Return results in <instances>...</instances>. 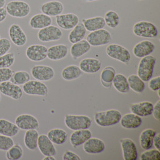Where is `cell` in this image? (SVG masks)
Listing matches in <instances>:
<instances>
[{
	"label": "cell",
	"instance_id": "cell-12",
	"mask_svg": "<svg viewBox=\"0 0 160 160\" xmlns=\"http://www.w3.org/2000/svg\"><path fill=\"white\" fill-rule=\"evenodd\" d=\"M48 48L42 44H32L28 46L25 52L26 56L29 60L40 62L47 58Z\"/></svg>",
	"mask_w": 160,
	"mask_h": 160
},
{
	"label": "cell",
	"instance_id": "cell-7",
	"mask_svg": "<svg viewBox=\"0 0 160 160\" xmlns=\"http://www.w3.org/2000/svg\"><path fill=\"white\" fill-rule=\"evenodd\" d=\"M87 40L92 46H100L109 43L112 36L108 30L102 28L91 32L87 37Z\"/></svg>",
	"mask_w": 160,
	"mask_h": 160
},
{
	"label": "cell",
	"instance_id": "cell-46",
	"mask_svg": "<svg viewBox=\"0 0 160 160\" xmlns=\"http://www.w3.org/2000/svg\"><path fill=\"white\" fill-rule=\"evenodd\" d=\"M148 82L149 88L152 91H157L160 89V76L151 78Z\"/></svg>",
	"mask_w": 160,
	"mask_h": 160
},
{
	"label": "cell",
	"instance_id": "cell-21",
	"mask_svg": "<svg viewBox=\"0 0 160 160\" xmlns=\"http://www.w3.org/2000/svg\"><path fill=\"white\" fill-rule=\"evenodd\" d=\"M68 53V48L67 46L64 44H59L48 48L47 57L52 61H58L66 58Z\"/></svg>",
	"mask_w": 160,
	"mask_h": 160
},
{
	"label": "cell",
	"instance_id": "cell-40",
	"mask_svg": "<svg viewBox=\"0 0 160 160\" xmlns=\"http://www.w3.org/2000/svg\"><path fill=\"white\" fill-rule=\"evenodd\" d=\"M23 149L21 146L16 144L7 151L6 157L8 160H20L23 156Z\"/></svg>",
	"mask_w": 160,
	"mask_h": 160
},
{
	"label": "cell",
	"instance_id": "cell-20",
	"mask_svg": "<svg viewBox=\"0 0 160 160\" xmlns=\"http://www.w3.org/2000/svg\"><path fill=\"white\" fill-rule=\"evenodd\" d=\"M37 148L44 157L49 155L54 156L57 153V150L53 143L48 136L45 134H41L38 136Z\"/></svg>",
	"mask_w": 160,
	"mask_h": 160
},
{
	"label": "cell",
	"instance_id": "cell-54",
	"mask_svg": "<svg viewBox=\"0 0 160 160\" xmlns=\"http://www.w3.org/2000/svg\"><path fill=\"white\" fill-rule=\"evenodd\" d=\"M1 100V92H0V102Z\"/></svg>",
	"mask_w": 160,
	"mask_h": 160
},
{
	"label": "cell",
	"instance_id": "cell-44",
	"mask_svg": "<svg viewBox=\"0 0 160 160\" xmlns=\"http://www.w3.org/2000/svg\"><path fill=\"white\" fill-rule=\"evenodd\" d=\"M14 73L10 68H0V83L9 81Z\"/></svg>",
	"mask_w": 160,
	"mask_h": 160
},
{
	"label": "cell",
	"instance_id": "cell-16",
	"mask_svg": "<svg viewBox=\"0 0 160 160\" xmlns=\"http://www.w3.org/2000/svg\"><path fill=\"white\" fill-rule=\"evenodd\" d=\"M57 24L62 29H73L79 23L78 15L74 13H66L56 16Z\"/></svg>",
	"mask_w": 160,
	"mask_h": 160
},
{
	"label": "cell",
	"instance_id": "cell-28",
	"mask_svg": "<svg viewBox=\"0 0 160 160\" xmlns=\"http://www.w3.org/2000/svg\"><path fill=\"white\" fill-rule=\"evenodd\" d=\"M20 129L16 124L5 119H0V134L9 137L16 136Z\"/></svg>",
	"mask_w": 160,
	"mask_h": 160
},
{
	"label": "cell",
	"instance_id": "cell-6",
	"mask_svg": "<svg viewBox=\"0 0 160 160\" xmlns=\"http://www.w3.org/2000/svg\"><path fill=\"white\" fill-rule=\"evenodd\" d=\"M133 33L138 37L155 38L158 36L157 27L151 22L142 21L136 22L132 27Z\"/></svg>",
	"mask_w": 160,
	"mask_h": 160
},
{
	"label": "cell",
	"instance_id": "cell-51",
	"mask_svg": "<svg viewBox=\"0 0 160 160\" xmlns=\"http://www.w3.org/2000/svg\"><path fill=\"white\" fill-rule=\"evenodd\" d=\"M43 160H56L55 158L52 156V155H49V156H45V157L44 158Z\"/></svg>",
	"mask_w": 160,
	"mask_h": 160
},
{
	"label": "cell",
	"instance_id": "cell-36",
	"mask_svg": "<svg viewBox=\"0 0 160 160\" xmlns=\"http://www.w3.org/2000/svg\"><path fill=\"white\" fill-rule=\"evenodd\" d=\"M130 89L136 93H142L145 88V82L142 80L138 75L131 74L127 78Z\"/></svg>",
	"mask_w": 160,
	"mask_h": 160
},
{
	"label": "cell",
	"instance_id": "cell-4",
	"mask_svg": "<svg viewBox=\"0 0 160 160\" xmlns=\"http://www.w3.org/2000/svg\"><path fill=\"white\" fill-rule=\"evenodd\" d=\"M6 9L8 14L17 18H25L29 15L31 12V8L29 4L23 1L20 0H13L8 2Z\"/></svg>",
	"mask_w": 160,
	"mask_h": 160
},
{
	"label": "cell",
	"instance_id": "cell-38",
	"mask_svg": "<svg viewBox=\"0 0 160 160\" xmlns=\"http://www.w3.org/2000/svg\"><path fill=\"white\" fill-rule=\"evenodd\" d=\"M31 79L29 73L25 71H18L13 73L10 81L17 85H23Z\"/></svg>",
	"mask_w": 160,
	"mask_h": 160
},
{
	"label": "cell",
	"instance_id": "cell-49",
	"mask_svg": "<svg viewBox=\"0 0 160 160\" xmlns=\"http://www.w3.org/2000/svg\"><path fill=\"white\" fill-rule=\"evenodd\" d=\"M160 133L157 132L156 135L155 136L153 141V145L155 147L156 149L160 150Z\"/></svg>",
	"mask_w": 160,
	"mask_h": 160
},
{
	"label": "cell",
	"instance_id": "cell-43",
	"mask_svg": "<svg viewBox=\"0 0 160 160\" xmlns=\"http://www.w3.org/2000/svg\"><path fill=\"white\" fill-rule=\"evenodd\" d=\"M15 145V142L11 137L0 134V151H7Z\"/></svg>",
	"mask_w": 160,
	"mask_h": 160
},
{
	"label": "cell",
	"instance_id": "cell-41",
	"mask_svg": "<svg viewBox=\"0 0 160 160\" xmlns=\"http://www.w3.org/2000/svg\"><path fill=\"white\" fill-rule=\"evenodd\" d=\"M15 62V54L12 52L7 53L0 57V68H10Z\"/></svg>",
	"mask_w": 160,
	"mask_h": 160
},
{
	"label": "cell",
	"instance_id": "cell-33",
	"mask_svg": "<svg viewBox=\"0 0 160 160\" xmlns=\"http://www.w3.org/2000/svg\"><path fill=\"white\" fill-rule=\"evenodd\" d=\"M87 29H85L82 23H79L73 28L68 35V41L71 43L74 44L79 42L85 37Z\"/></svg>",
	"mask_w": 160,
	"mask_h": 160
},
{
	"label": "cell",
	"instance_id": "cell-34",
	"mask_svg": "<svg viewBox=\"0 0 160 160\" xmlns=\"http://www.w3.org/2000/svg\"><path fill=\"white\" fill-rule=\"evenodd\" d=\"M112 83L114 88L121 93H127L130 91L127 78L122 74L118 73L115 74L112 81Z\"/></svg>",
	"mask_w": 160,
	"mask_h": 160
},
{
	"label": "cell",
	"instance_id": "cell-45",
	"mask_svg": "<svg viewBox=\"0 0 160 160\" xmlns=\"http://www.w3.org/2000/svg\"><path fill=\"white\" fill-rule=\"evenodd\" d=\"M12 47L10 41L6 38H2L0 39V57L5 55L10 51Z\"/></svg>",
	"mask_w": 160,
	"mask_h": 160
},
{
	"label": "cell",
	"instance_id": "cell-30",
	"mask_svg": "<svg viewBox=\"0 0 160 160\" xmlns=\"http://www.w3.org/2000/svg\"><path fill=\"white\" fill-rule=\"evenodd\" d=\"M157 131L151 128L145 129L142 131L140 136V145L142 148L145 150L151 149L153 146V141Z\"/></svg>",
	"mask_w": 160,
	"mask_h": 160
},
{
	"label": "cell",
	"instance_id": "cell-50",
	"mask_svg": "<svg viewBox=\"0 0 160 160\" xmlns=\"http://www.w3.org/2000/svg\"><path fill=\"white\" fill-rule=\"evenodd\" d=\"M8 12L5 8H0V23L3 22L8 16Z\"/></svg>",
	"mask_w": 160,
	"mask_h": 160
},
{
	"label": "cell",
	"instance_id": "cell-35",
	"mask_svg": "<svg viewBox=\"0 0 160 160\" xmlns=\"http://www.w3.org/2000/svg\"><path fill=\"white\" fill-rule=\"evenodd\" d=\"M82 73V72L79 66L71 65L66 67L62 70L61 72V76L63 79L67 81H71L80 78Z\"/></svg>",
	"mask_w": 160,
	"mask_h": 160
},
{
	"label": "cell",
	"instance_id": "cell-26",
	"mask_svg": "<svg viewBox=\"0 0 160 160\" xmlns=\"http://www.w3.org/2000/svg\"><path fill=\"white\" fill-rule=\"evenodd\" d=\"M119 122L124 128L135 129L142 125V119L141 117L131 113L125 114L121 117Z\"/></svg>",
	"mask_w": 160,
	"mask_h": 160
},
{
	"label": "cell",
	"instance_id": "cell-18",
	"mask_svg": "<svg viewBox=\"0 0 160 160\" xmlns=\"http://www.w3.org/2000/svg\"><path fill=\"white\" fill-rule=\"evenodd\" d=\"M41 11L44 15L49 16H57L61 15L64 10L63 4L59 1H50L43 4Z\"/></svg>",
	"mask_w": 160,
	"mask_h": 160
},
{
	"label": "cell",
	"instance_id": "cell-22",
	"mask_svg": "<svg viewBox=\"0 0 160 160\" xmlns=\"http://www.w3.org/2000/svg\"><path fill=\"white\" fill-rule=\"evenodd\" d=\"M153 104L151 102H140L132 104L130 106L131 113L140 117L150 116L152 113Z\"/></svg>",
	"mask_w": 160,
	"mask_h": 160
},
{
	"label": "cell",
	"instance_id": "cell-8",
	"mask_svg": "<svg viewBox=\"0 0 160 160\" xmlns=\"http://www.w3.org/2000/svg\"><path fill=\"white\" fill-rule=\"evenodd\" d=\"M23 92L29 95L45 97L48 94L47 85L38 80H29L23 85Z\"/></svg>",
	"mask_w": 160,
	"mask_h": 160
},
{
	"label": "cell",
	"instance_id": "cell-13",
	"mask_svg": "<svg viewBox=\"0 0 160 160\" xmlns=\"http://www.w3.org/2000/svg\"><path fill=\"white\" fill-rule=\"evenodd\" d=\"M31 72L35 79L41 82L51 80L55 76V71L50 66H34L31 68Z\"/></svg>",
	"mask_w": 160,
	"mask_h": 160
},
{
	"label": "cell",
	"instance_id": "cell-37",
	"mask_svg": "<svg viewBox=\"0 0 160 160\" xmlns=\"http://www.w3.org/2000/svg\"><path fill=\"white\" fill-rule=\"evenodd\" d=\"M115 74L116 72L113 67L111 66L105 67L102 70L100 75L102 85L104 87H110Z\"/></svg>",
	"mask_w": 160,
	"mask_h": 160
},
{
	"label": "cell",
	"instance_id": "cell-2",
	"mask_svg": "<svg viewBox=\"0 0 160 160\" xmlns=\"http://www.w3.org/2000/svg\"><path fill=\"white\" fill-rule=\"evenodd\" d=\"M66 127L71 130L76 131L89 129L92 124V120L87 115H66L64 118Z\"/></svg>",
	"mask_w": 160,
	"mask_h": 160
},
{
	"label": "cell",
	"instance_id": "cell-10",
	"mask_svg": "<svg viewBox=\"0 0 160 160\" xmlns=\"http://www.w3.org/2000/svg\"><path fill=\"white\" fill-rule=\"evenodd\" d=\"M15 124L22 130H37L39 128V122L36 118L29 114L18 115L15 119Z\"/></svg>",
	"mask_w": 160,
	"mask_h": 160
},
{
	"label": "cell",
	"instance_id": "cell-31",
	"mask_svg": "<svg viewBox=\"0 0 160 160\" xmlns=\"http://www.w3.org/2000/svg\"><path fill=\"white\" fill-rule=\"evenodd\" d=\"M47 136L53 143L57 145H61L65 143L68 138L67 132L60 128L52 129L48 131Z\"/></svg>",
	"mask_w": 160,
	"mask_h": 160
},
{
	"label": "cell",
	"instance_id": "cell-11",
	"mask_svg": "<svg viewBox=\"0 0 160 160\" xmlns=\"http://www.w3.org/2000/svg\"><path fill=\"white\" fill-rule=\"evenodd\" d=\"M0 92L15 100H19L22 98L23 95L22 88L10 81H6L0 83Z\"/></svg>",
	"mask_w": 160,
	"mask_h": 160
},
{
	"label": "cell",
	"instance_id": "cell-17",
	"mask_svg": "<svg viewBox=\"0 0 160 160\" xmlns=\"http://www.w3.org/2000/svg\"><path fill=\"white\" fill-rule=\"evenodd\" d=\"M155 49V46L153 43L149 40H143L136 44L133 49L132 53L134 55L138 58H142L149 55Z\"/></svg>",
	"mask_w": 160,
	"mask_h": 160
},
{
	"label": "cell",
	"instance_id": "cell-27",
	"mask_svg": "<svg viewBox=\"0 0 160 160\" xmlns=\"http://www.w3.org/2000/svg\"><path fill=\"white\" fill-rule=\"evenodd\" d=\"M91 46L87 40L83 39L79 42L73 44L70 51V55L73 58H79L90 51Z\"/></svg>",
	"mask_w": 160,
	"mask_h": 160
},
{
	"label": "cell",
	"instance_id": "cell-24",
	"mask_svg": "<svg viewBox=\"0 0 160 160\" xmlns=\"http://www.w3.org/2000/svg\"><path fill=\"white\" fill-rule=\"evenodd\" d=\"M82 72L85 73H95L102 68V63L97 59L88 58L82 59L79 63Z\"/></svg>",
	"mask_w": 160,
	"mask_h": 160
},
{
	"label": "cell",
	"instance_id": "cell-48",
	"mask_svg": "<svg viewBox=\"0 0 160 160\" xmlns=\"http://www.w3.org/2000/svg\"><path fill=\"white\" fill-rule=\"evenodd\" d=\"M153 116L155 119L160 121V101L158 100L155 105H153L152 110Z\"/></svg>",
	"mask_w": 160,
	"mask_h": 160
},
{
	"label": "cell",
	"instance_id": "cell-25",
	"mask_svg": "<svg viewBox=\"0 0 160 160\" xmlns=\"http://www.w3.org/2000/svg\"><path fill=\"white\" fill-rule=\"evenodd\" d=\"M52 19L50 16L43 13L37 14L33 16L29 20L30 27L36 29H41L51 25Z\"/></svg>",
	"mask_w": 160,
	"mask_h": 160
},
{
	"label": "cell",
	"instance_id": "cell-42",
	"mask_svg": "<svg viewBox=\"0 0 160 160\" xmlns=\"http://www.w3.org/2000/svg\"><path fill=\"white\" fill-rule=\"evenodd\" d=\"M141 160H160V150L148 149L142 153L140 156Z\"/></svg>",
	"mask_w": 160,
	"mask_h": 160
},
{
	"label": "cell",
	"instance_id": "cell-14",
	"mask_svg": "<svg viewBox=\"0 0 160 160\" xmlns=\"http://www.w3.org/2000/svg\"><path fill=\"white\" fill-rule=\"evenodd\" d=\"M8 35L10 40L16 46H23L27 43V37L19 25L13 23L8 29Z\"/></svg>",
	"mask_w": 160,
	"mask_h": 160
},
{
	"label": "cell",
	"instance_id": "cell-32",
	"mask_svg": "<svg viewBox=\"0 0 160 160\" xmlns=\"http://www.w3.org/2000/svg\"><path fill=\"white\" fill-rule=\"evenodd\" d=\"M39 134L37 130H27L24 136V144L30 151H36L38 147Z\"/></svg>",
	"mask_w": 160,
	"mask_h": 160
},
{
	"label": "cell",
	"instance_id": "cell-9",
	"mask_svg": "<svg viewBox=\"0 0 160 160\" xmlns=\"http://www.w3.org/2000/svg\"><path fill=\"white\" fill-rule=\"evenodd\" d=\"M62 35L61 29L56 26L51 25L40 29L37 34V37L42 42H49L58 41L62 38Z\"/></svg>",
	"mask_w": 160,
	"mask_h": 160
},
{
	"label": "cell",
	"instance_id": "cell-1",
	"mask_svg": "<svg viewBox=\"0 0 160 160\" xmlns=\"http://www.w3.org/2000/svg\"><path fill=\"white\" fill-rule=\"evenodd\" d=\"M122 115L116 109L97 112L94 114V121L98 125L106 127L113 126L120 122Z\"/></svg>",
	"mask_w": 160,
	"mask_h": 160
},
{
	"label": "cell",
	"instance_id": "cell-29",
	"mask_svg": "<svg viewBox=\"0 0 160 160\" xmlns=\"http://www.w3.org/2000/svg\"><path fill=\"white\" fill-rule=\"evenodd\" d=\"M82 23L87 31L90 32L102 29L106 26L104 19L102 16L83 19H82Z\"/></svg>",
	"mask_w": 160,
	"mask_h": 160
},
{
	"label": "cell",
	"instance_id": "cell-19",
	"mask_svg": "<svg viewBox=\"0 0 160 160\" xmlns=\"http://www.w3.org/2000/svg\"><path fill=\"white\" fill-rule=\"evenodd\" d=\"M84 151L89 154H97L102 153L106 148L104 142L101 139L92 137L83 144Z\"/></svg>",
	"mask_w": 160,
	"mask_h": 160
},
{
	"label": "cell",
	"instance_id": "cell-5",
	"mask_svg": "<svg viewBox=\"0 0 160 160\" xmlns=\"http://www.w3.org/2000/svg\"><path fill=\"white\" fill-rule=\"evenodd\" d=\"M106 51L110 58L118 60L125 64H128L131 60L130 51L120 44H110L108 46Z\"/></svg>",
	"mask_w": 160,
	"mask_h": 160
},
{
	"label": "cell",
	"instance_id": "cell-15",
	"mask_svg": "<svg viewBox=\"0 0 160 160\" xmlns=\"http://www.w3.org/2000/svg\"><path fill=\"white\" fill-rule=\"evenodd\" d=\"M121 145L122 151L124 160H136L138 158V153L135 143L130 138L121 139Z\"/></svg>",
	"mask_w": 160,
	"mask_h": 160
},
{
	"label": "cell",
	"instance_id": "cell-39",
	"mask_svg": "<svg viewBox=\"0 0 160 160\" xmlns=\"http://www.w3.org/2000/svg\"><path fill=\"white\" fill-rule=\"evenodd\" d=\"M104 21L106 25L111 28H115L119 24V16L114 10H109L104 15Z\"/></svg>",
	"mask_w": 160,
	"mask_h": 160
},
{
	"label": "cell",
	"instance_id": "cell-47",
	"mask_svg": "<svg viewBox=\"0 0 160 160\" xmlns=\"http://www.w3.org/2000/svg\"><path fill=\"white\" fill-rule=\"evenodd\" d=\"M62 160H80V157L76 153L70 151H67L62 156Z\"/></svg>",
	"mask_w": 160,
	"mask_h": 160
},
{
	"label": "cell",
	"instance_id": "cell-55",
	"mask_svg": "<svg viewBox=\"0 0 160 160\" xmlns=\"http://www.w3.org/2000/svg\"><path fill=\"white\" fill-rule=\"evenodd\" d=\"M0 39H1V35H0Z\"/></svg>",
	"mask_w": 160,
	"mask_h": 160
},
{
	"label": "cell",
	"instance_id": "cell-53",
	"mask_svg": "<svg viewBox=\"0 0 160 160\" xmlns=\"http://www.w3.org/2000/svg\"><path fill=\"white\" fill-rule=\"evenodd\" d=\"M85 1L87 2H92V1H98V0H84Z\"/></svg>",
	"mask_w": 160,
	"mask_h": 160
},
{
	"label": "cell",
	"instance_id": "cell-23",
	"mask_svg": "<svg viewBox=\"0 0 160 160\" xmlns=\"http://www.w3.org/2000/svg\"><path fill=\"white\" fill-rule=\"evenodd\" d=\"M92 137V132L89 129L76 130L70 136V142L72 146L76 148L83 145L89 138Z\"/></svg>",
	"mask_w": 160,
	"mask_h": 160
},
{
	"label": "cell",
	"instance_id": "cell-52",
	"mask_svg": "<svg viewBox=\"0 0 160 160\" xmlns=\"http://www.w3.org/2000/svg\"><path fill=\"white\" fill-rule=\"evenodd\" d=\"M6 4V0H0V8H4Z\"/></svg>",
	"mask_w": 160,
	"mask_h": 160
},
{
	"label": "cell",
	"instance_id": "cell-3",
	"mask_svg": "<svg viewBox=\"0 0 160 160\" xmlns=\"http://www.w3.org/2000/svg\"><path fill=\"white\" fill-rule=\"evenodd\" d=\"M157 59L152 55L141 59L138 68V76L144 82H148L152 77L153 69Z\"/></svg>",
	"mask_w": 160,
	"mask_h": 160
}]
</instances>
